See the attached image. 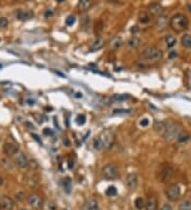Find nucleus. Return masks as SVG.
Wrapping results in <instances>:
<instances>
[{
  "label": "nucleus",
  "mask_w": 191,
  "mask_h": 210,
  "mask_svg": "<svg viewBox=\"0 0 191 210\" xmlns=\"http://www.w3.org/2000/svg\"><path fill=\"white\" fill-rule=\"evenodd\" d=\"M169 26L173 31L183 32L188 28L189 21H188V18L184 14H175L170 18Z\"/></svg>",
  "instance_id": "f257e3e1"
},
{
  "label": "nucleus",
  "mask_w": 191,
  "mask_h": 210,
  "mask_svg": "<svg viewBox=\"0 0 191 210\" xmlns=\"http://www.w3.org/2000/svg\"><path fill=\"white\" fill-rule=\"evenodd\" d=\"M163 51L157 47H148L141 53V58L147 62H158L163 58Z\"/></svg>",
  "instance_id": "f03ea898"
},
{
  "label": "nucleus",
  "mask_w": 191,
  "mask_h": 210,
  "mask_svg": "<svg viewBox=\"0 0 191 210\" xmlns=\"http://www.w3.org/2000/svg\"><path fill=\"white\" fill-rule=\"evenodd\" d=\"M176 123L172 122V121H169V122H166V132L165 134H163V137H165L166 140H169V141H171L172 139L176 138L178 137V135L181 133H179V128H177Z\"/></svg>",
  "instance_id": "7ed1b4c3"
},
{
  "label": "nucleus",
  "mask_w": 191,
  "mask_h": 210,
  "mask_svg": "<svg viewBox=\"0 0 191 210\" xmlns=\"http://www.w3.org/2000/svg\"><path fill=\"white\" fill-rule=\"evenodd\" d=\"M99 139L101 140L102 144L105 149H109L115 142V134L112 130H104L99 136Z\"/></svg>",
  "instance_id": "20e7f679"
},
{
  "label": "nucleus",
  "mask_w": 191,
  "mask_h": 210,
  "mask_svg": "<svg viewBox=\"0 0 191 210\" xmlns=\"http://www.w3.org/2000/svg\"><path fill=\"white\" fill-rule=\"evenodd\" d=\"M102 175H103L104 178L113 180L119 176V171H118V169L116 168L114 165L109 163V165H106L103 167V169H102Z\"/></svg>",
  "instance_id": "39448f33"
},
{
  "label": "nucleus",
  "mask_w": 191,
  "mask_h": 210,
  "mask_svg": "<svg viewBox=\"0 0 191 210\" xmlns=\"http://www.w3.org/2000/svg\"><path fill=\"white\" fill-rule=\"evenodd\" d=\"M166 196L168 200H170L172 202L177 201L181 196V188L177 184H173L171 186H169L166 190Z\"/></svg>",
  "instance_id": "423d86ee"
},
{
  "label": "nucleus",
  "mask_w": 191,
  "mask_h": 210,
  "mask_svg": "<svg viewBox=\"0 0 191 210\" xmlns=\"http://www.w3.org/2000/svg\"><path fill=\"white\" fill-rule=\"evenodd\" d=\"M28 204L31 208H33L35 210H39L43 208V206H44V200H43V198L39 194L34 193V194H31L28 198Z\"/></svg>",
  "instance_id": "0eeeda50"
},
{
  "label": "nucleus",
  "mask_w": 191,
  "mask_h": 210,
  "mask_svg": "<svg viewBox=\"0 0 191 210\" xmlns=\"http://www.w3.org/2000/svg\"><path fill=\"white\" fill-rule=\"evenodd\" d=\"M3 152L7 156H14L19 152V147L14 141H8L3 145Z\"/></svg>",
  "instance_id": "6e6552de"
},
{
  "label": "nucleus",
  "mask_w": 191,
  "mask_h": 210,
  "mask_svg": "<svg viewBox=\"0 0 191 210\" xmlns=\"http://www.w3.org/2000/svg\"><path fill=\"white\" fill-rule=\"evenodd\" d=\"M174 173V169L171 166H167L163 169H161L159 173V180L161 182H166L172 177V175Z\"/></svg>",
  "instance_id": "1a4fd4ad"
},
{
  "label": "nucleus",
  "mask_w": 191,
  "mask_h": 210,
  "mask_svg": "<svg viewBox=\"0 0 191 210\" xmlns=\"http://www.w3.org/2000/svg\"><path fill=\"white\" fill-rule=\"evenodd\" d=\"M14 161L16 165L21 169H26L29 166V161L27 159L26 155L21 152H18L17 154L14 155Z\"/></svg>",
  "instance_id": "9d476101"
},
{
  "label": "nucleus",
  "mask_w": 191,
  "mask_h": 210,
  "mask_svg": "<svg viewBox=\"0 0 191 210\" xmlns=\"http://www.w3.org/2000/svg\"><path fill=\"white\" fill-rule=\"evenodd\" d=\"M14 208V201L9 196L0 198V210H13Z\"/></svg>",
  "instance_id": "9b49d317"
},
{
  "label": "nucleus",
  "mask_w": 191,
  "mask_h": 210,
  "mask_svg": "<svg viewBox=\"0 0 191 210\" xmlns=\"http://www.w3.org/2000/svg\"><path fill=\"white\" fill-rule=\"evenodd\" d=\"M126 186L130 190H135L138 186V177L135 173H130L126 176Z\"/></svg>",
  "instance_id": "f8f14e48"
},
{
  "label": "nucleus",
  "mask_w": 191,
  "mask_h": 210,
  "mask_svg": "<svg viewBox=\"0 0 191 210\" xmlns=\"http://www.w3.org/2000/svg\"><path fill=\"white\" fill-rule=\"evenodd\" d=\"M149 12L151 13L152 15L158 16V17H159V16H161V14H163V9L159 3H156V2H154V3H151L149 5Z\"/></svg>",
  "instance_id": "ddd939ff"
},
{
  "label": "nucleus",
  "mask_w": 191,
  "mask_h": 210,
  "mask_svg": "<svg viewBox=\"0 0 191 210\" xmlns=\"http://www.w3.org/2000/svg\"><path fill=\"white\" fill-rule=\"evenodd\" d=\"M16 17L19 20H28L33 17V12L28 10H18L16 12Z\"/></svg>",
  "instance_id": "4468645a"
},
{
  "label": "nucleus",
  "mask_w": 191,
  "mask_h": 210,
  "mask_svg": "<svg viewBox=\"0 0 191 210\" xmlns=\"http://www.w3.org/2000/svg\"><path fill=\"white\" fill-rule=\"evenodd\" d=\"M167 26H168V18H167V16L165 15H161L159 17L157 18V20H156V29H157L158 31H163L165 30L167 28Z\"/></svg>",
  "instance_id": "2eb2a0df"
},
{
  "label": "nucleus",
  "mask_w": 191,
  "mask_h": 210,
  "mask_svg": "<svg viewBox=\"0 0 191 210\" xmlns=\"http://www.w3.org/2000/svg\"><path fill=\"white\" fill-rule=\"evenodd\" d=\"M122 44H123L122 38L120 36H116L108 42V48L111 50H117L118 48H120L122 46Z\"/></svg>",
  "instance_id": "dca6fc26"
},
{
  "label": "nucleus",
  "mask_w": 191,
  "mask_h": 210,
  "mask_svg": "<svg viewBox=\"0 0 191 210\" xmlns=\"http://www.w3.org/2000/svg\"><path fill=\"white\" fill-rule=\"evenodd\" d=\"M82 210H99L98 202L95 198H90V200L86 201V203L83 205Z\"/></svg>",
  "instance_id": "f3484780"
},
{
  "label": "nucleus",
  "mask_w": 191,
  "mask_h": 210,
  "mask_svg": "<svg viewBox=\"0 0 191 210\" xmlns=\"http://www.w3.org/2000/svg\"><path fill=\"white\" fill-rule=\"evenodd\" d=\"M62 185H63L64 191L69 194V193L71 192V190H72V182H71L70 177H65V178H63Z\"/></svg>",
  "instance_id": "a211bd4d"
},
{
  "label": "nucleus",
  "mask_w": 191,
  "mask_h": 210,
  "mask_svg": "<svg viewBox=\"0 0 191 210\" xmlns=\"http://www.w3.org/2000/svg\"><path fill=\"white\" fill-rule=\"evenodd\" d=\"M146 210H157V200L154 196H150L147 202Z\"/></svg>",
  "instance_id": "6ab92c4d"
},
{
  "label": "nucleus",
  "mask_w": 191,
  "mask_h": 210,
  "mask_svg": "<svg viewBox=\"0 0 191 210\" xmlns=\"http://www.w3.org/2000/svg\"><path fill=\"white\" fill-rule=\"evenodd\" d=\"M0 166L3 169H7V170H11V169L14 167V163L12 162V160L8 157H3L0 159Z\"/></svg>",
  "instance_id": "aec40b11"
},
{
  "label": "nucleus",
  "mask_w": 191,
  "mask_h": 210,
  "mask_svg": "<svg viewBox=\"0 0 191 210\" xmlns=\"http://www.w3.org/2000/svg\"><path fill=\"white\" fill-rule=\"evenodd\" d=\"M176 38L175 37L173 36V35H171V34H168V35H166V37H165V42H166V46L168 48H172V47H174V46L176 45Z\"/></svg>",
  "instance_id": "412c9836"
},
{
  "label": "nucleus",
  "mask_w": 191,
  "mask_h": 210,
  "mask_svg": "<svg viewBox=\"0 0 191 210\" xmlns=\"http://www.w3.org/2000/svg\"><path fill=\"white\" fill-rule=\"evenodd\" d=\"M103 46H104V40L99 37V38H97L95 42L91 44L90 49H91V51H97V50H100Z\"/></svg>",
  "instance_id": "4be33fe9"
},
{
  "label": "nucleus",
  "mask_w": 191,
  "mask_h": 210,
  "mask_svg": "<svg viewBox=\"0 0 191 210\" xmlns=\"http://www.w3.org/2000/svg\"><path fill=\"white\" fill-rule=\"evenodd\" d=\"M128 46L130 48H132V49H136V48H138L139 46H140V39L136 36L131 37L128 42Z\"/></svg>",
  "instance_id": "5701e85b"
},
{
  "label": "nucleus",
  "mask_w": 191,
  "mask_h": 210,
  "mask_svg": "<svg viewBox=\"0 0 191 210\" xmlns=\"http://www.w3.org/2000/svg\"><path fill=\"white\" fill-rule=\"evenodd\" d=\"M181 42H182V46L185 48H188V49H190L191 48V35L190 34H185L182 36V39H181Z\"/></svg>",
  "instance_id": "b1692460"
},
{
  "label": "nucleus",
  "mask_w": 191,
  "mask_h": 210,
  "mask_svg": "<svg viewBox=\"0 0 191 210\" xmlns=\"http://www.w3.org/2000/svg\"><path fill=\"white\" fill-rule=\"evenodd\" d=\"M154 128L158 132V133L163 136V134H165V132H166V122H163V121L158 122L157 121V122H155V124H154Z\"/></svg>",
  "instance_id": "393cba45"
},
{
  "label": "nucleus",
  "mask_w": 191,
  "mask_h": 210,
  "mask_svg": "<svg viewBox=\"0 0 191 210\" xmlns=\"http://www.w3.org/2000/svg\"><path fill=\"white\" fill-rule=\"evenodd\" d=\"M90 5H91V2L89 0H81V1H79V3H78V8H79V10L81 11H86L89 9Z\"/></svg>",
  "instance_id": "a878e982"
},
{
  "label": "nucleus",
  "mask_w": 191,
  "mask_h": 210,
  "mask_svg": "<svg viewBox=\"0 0 191 210\" xmlns=\"http://www.w3.org/2000/svg\"><path fill=\"white\" fill-rule=\"evenodd\" d=\"M146 205H147V203L144 202V200L142 198H137L135 200V207L138 210H142L144 207H146Z\"/></svg>",
  "instance_id": "bb28decb"
},
{
  "label": "nucleus",
  "mask_w": 191,
  "mask_h": 210,
  "mask_svg": "<svg viewBox=\"0 0 191 210\" xmlns=\"http://www.w3.org/2000/svg\"><path fill=\"white\" fill-rule=\"evenodd\" d=\"M177 210H191V201L185 200L181 203V205L178 206Z\"/></svg>",
  "instance_id": "cd10ccee"
},
{
  "label": "nucleus",
  "mask_w": 191,
  "mask_h": 210,
  "mask_svg": "<svg viewBox=\"0 0 191 210\" xmlns=\"http://www.w3.org/2000/svg\"><path fill=\"white\" fill-rule=\"evenodd\" d=\"M150 19H151L150 15H148L147 13H144V12L140 13V15H139V22L142 23V25H146V23H148L150 21Z\"/></svg>",
  "instance_id": "c85d7f7f"
},
{
  "label": "nucleus",
  "mask_w": 191,
  "mask_h": 210,
  "mask_svg": "<svg viewBox=\"0 0 191 210\" xmlns=\"http://www.w3.org/2000/svg\"><path fill=\"white\" fill-rule=\"evenodd\" d=\"M93 148H95V149H96L97 151H101V150H103V149H104L103 144H102L101 140L99 139V137H97V138L93 139Z\"/></svg>",
  "instance_id": "c756f323"
},
{
  "label": "nucleus",
  "mask_w": 191,
  "mask_h": 210,
  "mask_svg": "<svg viewBox=\"0 0 191 210\" xmlns=\"http://www.w3.org/2000/svg\"><path fill=\"white\" fill-rule=\"evenodd\" d=\"M126 99H130V96L128 95H117V96H114L112 98L113 101H123V100H126Z\"/></svg>",
  "instance_id": "7c9ffc66"
},
{
  "label": "nucleus",
  "mask_w": 191,
  "mask_h": 210,
  "mask_svg": "<svg viewBox=\"0 0 191 210\" xmlns=\"http://www.w3.org/2000/svg\"><path fill=\"white\" fill-rule=\"evenodd\" d=\"M117 194V189L114 187V186H111L106 189V195L107 196H115Z\"/></svg>",
  "instance_id": "2f4dec72"
},
{
  "label": "nucleus",
  "mask_w": 191,
  "mask_h": 210,
  "mask_svg": "<svg viewBox=\"0 0 191 210\" xmlns=\"http://www.w3.org/2000/svg\"><path fill=\"white\" fill-rule=\"evenodd\" d=\"M189 139V135H188L187 133H181L178 135V137H177V141L178 142H185L187 141V140Z\"/></svg>",
  "instance_id": "473e14b6"
},
{
  "label": "nucleus",
  "mask_w": 191,
  "mask_h": 210,
  "mask_svg": "<svg viewBox=\"0 0 191 210\" xmlns=\"http://www.w3.org/2000/svg\"><path fill=\"white\" fill-rule=\"evenodd\" d=\"M76 122L78 123L79 125H83V124H85V122H86V117L84 115H79L77 117V119H76Z\"/></svg>",
  "instance_id": "72a5a7b5"
},
{
  "label": "nucleus",
  "mask_w": 191,
  "mask_h": 210,
  "mask_svg": "<svg viewBox=\"0 0 191 210\" xmlns=\"http://www.w3.org/2000/svg\"><path fill=\"white\" fill-rule=\"evenodd\" d=\"M74 22H76V17H74L73 15H70L66 18V25L67 26H72V25H74Z\"/></svg>",
  "instance_id": "f704fd0d"
},
{
  "label": "nucleus",
  "mask_w": 191,
  "mask_h": 210,
  "mask_svg": "<svg viewBox=\"0 0 191 210\" xmlns=\"http://www.w3.org/2000/svg\"><path fill=\"white\" fill-rule=\"evenodd\" d=\"M8 25H9V21H8L7 18L4 17H1L0 18V28H5V27H8Z\"/></svg>",
  "instance_id": "c9c22d12"
},
{
  "label": "nucleus",
  "mask_w": 191,
  "mask_h": 210,
  "mask_svg": "<svg viewBox=\"0 0 191 210\" xmlns=\"http://www.w3.org/2000/svg\"><path fill=\"white\" fill-rule=\"evenodd\" d=\"M45 210H56V206L54 203H48L45 207Z\"/></svg>",
  "instance_id": "e433bc0d"
},
{
  "label": "nucleus",
  "mask_w": 191,
  "mask_h": 210,
  "mask_svg": "<svg viewBox=\"0 0 191 210\" xmlns=\"http://www.w3.org/2000/svg\"><path fill=\"white\" fill-rule=\"evenodd\" d=\"M139 124H140L141 126H143V128H146V126L149 125V119H147V118H143V119L140 120Z\"/></svg>",
  "instance_id": "4c0bfd02"
},
{
  "label": "nucleus",
  "mask_w": 191,
  "mask_h": 210,
  "mask_svg": "<svg viewBox=\"0 0 191 210\" xmlns=\"http://www.w3.org/2000/svg\"><path fill=\"white\" fill-rule=\"evenodd\" d=\"M130 112V110H125V109H116V110H114V114H117V115H119V114H128Z\"/></svg>",
  "instance_id": "58836bf2"
},
{
  "label": "nucleus",
  "mask_w": 191,
  "mask_h": 210,
  "mask_svg": "<svg viewBox=\"0 0 191 210\" xmlns=\"http://www.w3.org/2000/svg\"><path fill=\"white\" fill-rule=\"evenodd\" d=\"M160 210H172V207L171 205H169V204H165V205L161 207Z\"/></svg>",
  "instance_id": "ea45409f"
},
{
  "label": "nucleus",
  "mask_w": 191,
  "mask_h": 210,
  "mask_svg": "<svg viewBox=\"0 0 191 210\" xmlns=\"http://www.w3.org/2000/svg\"><path fill=\"white\" fill-rule=\"evenodd\" d=\"M44 134H46V135H52V131L49 130V128H45L44 130Z\"/></svg>",
  "instance_id": "a19ab883"
},
{
  "label": "nucleus",
  "mask_w": 191,
  "mask_h": 210,
  "mask_svg": "<svg viewBox=\"0 0 191 210\" xmlns=\"http://www.w3.org/2000/svg\"><path fill=\"white\" fill-rule=\"evenodd\" d=\"M176 55H177L176 51H172V52L170 53V55H169V58H173L174 56H176Z\"/></svg>",
  "instance_id": "79ce46f5"
},
{
  "label": "nucleus",
  "mask_w": 191,
  "mask_h": 210,
  "mask_svg": "<svg viewBox=\"0 0 191 210\" xmlns=\"http://www.w3.org/2000/svg\"><path fill=\"white\" fill-rule=\"evenodd\" d=\"M51 15H52V11H47V12L45 13L46 17H48V16H51Z\"/></svg>",
  "instance_id": "37998d69"
},
{
  "label": "nucleus",
  "mask_w": 191,
  "mask_h": 210,
  "mask_svg": "<svg viewBox=\"0 0 191 210\" xmlns=\"http://www.w3.org/2000/svg\"><path fill=\"white\" fill-rule=\"evenodd\" d=\"M131 31H132V33H136V32H138V28L135 26V28H132Z\"/></svg>",
  "instance_id": "c03bdc74"
},
{
  "label": "nucleus",
  "mask_w": 191,
  "mask_h": 210,
  "mask_svg": "<svg viewBox=\"0 0 191 210\" xmlns=\"http://www.w3.org/2000/svg\"><path fill=\"white\" fill-rule=\"evenodd\" d=\"M2 182H3V178H2V177L0 176V186L2 185Z\"/></svg>",
  "instance_id": "a18cd8bd"
},
{
  "label": "nucleus",
  "mask_w": 191,
  "mask_h": 210,
  "mask_svg": "<svg viewBox=\"0 0 191 210\" xmlns=\"http://www.w3.org/2000/svg\"><path fill=\"white\" fill-rule=\"evenodd\" d=\"M20 210H26V209H20Z\"/></svg>",
  "instance_id": "49530a36"
}]
</instances>
